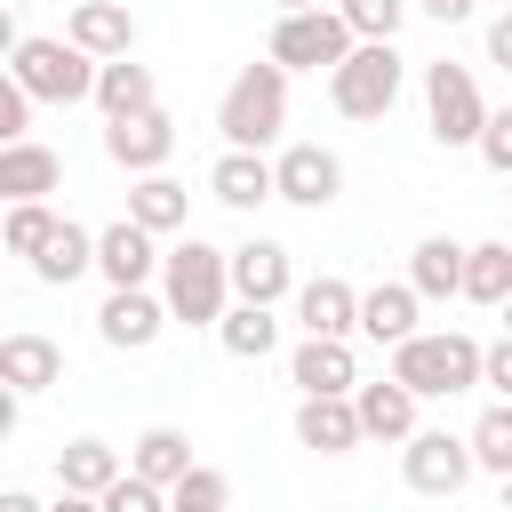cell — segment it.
<instances>
[{
  "instance_id": "obj_42",
  "label": "cell",
  "mask_w": 512,
  "mask_h": 512,
  "mask_svg": "<svg viewBox=\"0 0 512 512\" xmlns=\"http://www.w3.org/2000/svg\"><path fill=\"white\" fill-rule=\"evenodd\" d=\"M0 512H48V504H40L32 488H8V496H0Z\"/></svg>"
},
{
  "instance_id": "obj_22",
  "label": "cell",
  "mask_w": 512,
  "mask_h": 512,
  "mask_svg": "<svg viewBox=\"0 0 512 512\" xmlns=\"http://www.w3.org/2000/svg\"><path fill=\"white\" fill-rule=\"evenodd\" d=\"M56 184H64V160L48 144H32V136L24 144H0V192L8 200H48Z\"/></svg>"
},
{
  "instance_id": "obj_9",
  "label": "cell",
  "mask_w": 512,
  "mask_h": 512,
  "mask_svg": "<svg viewBox=\"0 0 512 512\" xmlns=\"http://www.w3.org/2000/svg\"><path fill=\"white\" fill-rule=\"evenodd\" d=\"M176 152V120L152 104V112H128V120H104V160L128 168V176H160Z\"/></svg>"
},
{
  "instance_id": "obj_14",
  "label": "cell",
  "mask_w": 512,
  "mask_h": 512,
  "mask_svg": "<svg viewBox=\"0 0 512 512\" xmlns=\"http://www.w3.org/2000/svg\"><path fill=\"white\" fill-rule=\"evenodd\" d=\"M288 288H296V264H288V248H280V240H264V232H256V240H240V248H232V296H240V304H280Z\"/></svg>"
},
{
  "instance_id": "obj_2",
  "label": "cell",
  "mask_w": 512,
  "mask_h": 512,
  "mask_svg": "<svg viewBox=\"0 0 512 512\" xmlns=\"http://www.w3.org/2000/svg\"><path fill=\"white\" fill-rule=\"evenodd\" d=\"M160 296H168V312L184 320V328H216L240 296H232V248H216V240H176L168 248V264H160Z\"/></svg>"
},
{
  "instance_id": "obj_46",
  "label": "cell",
  "mask_w": 512,
  "mask_h": 512,
  "mask_svg": "<svg viewBox=\"0 0 512 512\" xmlns=\"http://www.w3.org/2000/svg\"><path fill=\"white\" fill-rule=\"evenodd\" d=\"M504 184H512V176H504Z\"/></svg>"
},
{
  "instance_id": "obj_30",
  "label": "cell",
  "mask_w": 512,
  "mask_h": 512,
  "mask_svg": "<svg viewBox=\"0 0 512 512\" xmlns=\"http://www.w3.org/2000/svg\"><path fill=\"white\" fill-rule=\"evenodd\" d=\"M216 336H224L232 360H264V352L280 344V320H272V304H232V312L216 320Z\"/></svg>"
},
{
  "instance_id": "obj_45",
  "label": "cell",
  "mask_w": 512,
  "mask_h": 512,
  "mask_svg": "<svg viewBox=\"0 0 512 512\" xmlns=\"http://www.w3.org/2000/svg\"><path fill=\"white\" fill-rule=\"evenodd\" d=\"M504 336H512V296H504Z\"/></svg>"
},
{
  "instance_id": "obj_13",
  "label": "cell",
  "mask_w": 512,
  "mask_h": 512,
  "mask_svg": "<svg viewBox=\"0 0 512 512\" xmlns=\"http://www.w3.org/2000/svg\"><path fill=\"white\" fill-rule=\"evenodd\" d=\"M272 168H280V200H288V208H312V216H320V208L344 192V160H336L328 144H288Z\"/></svg>"
},
{
  "instance_id": "obj_31",
  "label": "cell",
  "mask_w": 512,
  "mask_h": 512,
  "mask_svg": "<svg viewBox=\"0 0 512 512\" xmlns=\"http://www.w3.org/2000/svg\"><path fill=\"white\" fill-rule=\"evenodd\" d=\"M56 224H64V216H56L48 200H8V216H0V240H8V256H40Z\"/></svg>"
},
{
  "instance_id": "obj_4",
  "label": "cell",
  "mask_w": 512,
  "mask_h": 512,
  "mask_svg": "<svg viewBox=\"0 0 512 512\" xmlns=\"http://www.w3.org/2000/svg\"><path fill=\"white\" fill-rule=\"evenodd\" d=\"M96 56L80 40H48V32H24L8 48V80H24L40 104H96Z\"/></svg>"
},
{
  "instance_id": "obj_43",
  "label": "cell",
  "mask_w": 512,
  "mask_h": 512,
  "mask_svg": "<svg viewBox=\"0 0 512 512\" xmlns=\"http://www.w3.org/2000/svg\"><path fill=\"white\" fill-rule=\"evenodd\" d=\"M272 8H280V16H296V8H320V0H272Z\"/></svg>"
},
{
  "instance_id": "obj_11",
  "label": "cell",
  "mask_w": 512,
  "mask_h": 512,
  "mask_svg": "<svg viewBox=\"0 0 512 512\" xmlns=\"http://www.w3.org/2000/svg\"><path fill=\"white\" fill-rule=\"evenodd\" d=\"M160 264H168V248H160V232H144L136 216H120V224L96 232V272H104L112 288H152Z\"/></svg>"
},
{
  "instance_id": "obj_25",
  "label": "cell",
  "mask_w": 512,
  "mask_h": 512,
  "mask_svg": "<svg viewBox=\"0 0 512 512\" xmlns=\"http://www.w3.org/2000/svg\"><path fill=\"white\" fill-rule=\"evenodd\" d=\"M128 216H136L144 232H160V240H168V232H184V216H192V192H184L168 168H160V176H136V184H128Z\"/></svg>"
},
{
  "instance_id": "obj_47",
  "label": "cell",
  "mask_w": 512,
  "mask_h": 512,
  "mask_svg": "<svg viewBox=\"0 0 512 512\" xmlns=\"http://www.w3.org/2000/svg\"><path fill=\"white\" fill-rule=\"evenodd\" d=\"M504 8H512V0H504Z\"/></svg>"
},
{
  "instance_id": "obj_21",
  "label": "cell",
  "mask_w": 512,
  "mask_h": 512,
  "mask_svg": "<svg viewBox=\"0 0 512 512\" xmlns=\"http://www.w3.org/2000/svg\"><path fill=\"white\" fill-rule=\"evenodd\" d=\"M352 400H360L368 440H416V432H424V424H416V392H408L400 376H376V384H360Z\"/></svg>"
},
{
  "instance_id": "obj_12",
  "label": "cell",
  "mask_w": 512,
  "mask_h": 512,
  "mask_svg": "<svg viewBox=\"0 0 512 512\" xmlns=\"http://www.w3.org/2000/svg\"><path fill=\"white\" fill-rule=\"evenodd\" d=\"M168 320H176L168 296H152V288H112L104 312H96V336H104L112 352H144V344H160Z\"/></svg>"
},
{
  "instance_id": "obj_33",
  "label": "cell",
  "mask_w": 512,
  "mask_h": 512,
  "mask_svg": "<svg viewBox=\"0 0 512 512\" xmlns=\"http://www.w3.org/2000/svg\"><path fill=\"white\" fill-rule=\"evenodd\" d=\"M168 504H176V512H224V504H232V480H224L216 464H192V472L168 488Z\"/></svg>"
},
{
  "instance_id": "obj_27",
  "label": "cell",
  "mask_w": 512,
  "mask_h": 512,
  "mask_svg": "<svg viewBox=\"0 0 512 512\" xmlns=\"http://www.w3.org/2000/svg\"><path fill=\"white\" fill-rule=\"evenodd\" d=\"M88 264H96V232H88V224H72V216H64V224H56V232H48V248H40V256H32V280H48V288H72V280H80V272H88Z\"/></svg>"
},
{
  "instance_id": "obj_8",
  "label": "cell",
  "mask_w": 512,
  "mask_h": 512,
  "mask_svg": "<svg viewBox=\"0 0 512 512\" xmlns=\"http://www.w3.org/2000/svg\"><path fill=\"white\" fill-rule=\"evenodd\" d=\"M472 472H480V456H472V440H456V432H416V440H400V480H408L416 496H456Z\"/></svg>"
},
{
  "instance_id": "obj_44",
  "label": "cell",
  "mask_w": 512,
  "mask_h": 512,
  "mask_svg": "<svg viewBox=\"0 0 512 512\" xmlns=\"http://www.w3.org/2000/svg\"><path fill=\"white\" fill-rule=\"evenodd\" d=\"M504 512H512V472H504Z\"/></svg>"
},
{
  "instance_id": "obj_39",
  "label": "cell",
  "mask_w": 512,
  "mask_h": 512,
  "mask_svg": "<svg viewBox=\"0 0 512 512\" xmlns=\"http://www.w3.org/2000/svg\"><path fill=\"white\" fill-rule=\"evenodd\" d=\"M416 8H424L432 24H472V8H480V0H416Z\"/></svg>"
},
{
  "instance_id": "obj_18",
  "label": "cell",
  "mask_w": 512,
  "mask_h": 512,
  "mask_svg": "<svg viewBox=\"0 0 512 512\" xmlns=\"http://www.w3.org/2000/svg\"><path fill=\"white\" fill-rule=\"evenodd\" d=\"M208 192H216L224 208H264V200H280V168H272L264 152H240V144H224V160L208 168Z\"/></svg>"
},
{
  "instance_id": "obj_32",
  "label": "cell",
  "mask_w": 512,
  "mask_h": 512,
  "mask_svg": "<svg viewBox=\"0 0 512 512\" xmlns=\"http://www.w3.org/2000/svg\"><path fill=\"white\" fill-rule=\"evenodd\" d=\"M472 440V456H480V472H512V400H496V408H480V424L464 432Z\"/></svg>"
},
{
  "instance_id": "obj_23",
  "label": "cell",
  "mask_w": 512,
  "mask_h": 512,
  "mask_svg": "<svg viewBox=\"0 0 512 512\" xmlns=\"http://www.w3.org/2000/svg\"><path fill=\"white\" fill-rule=\"evenodd\" d=\"M408 280H416V296H432V304L464 296V248H456L448 232H424V240L408 248Z\"/></svg>"
},
{
  "instance_id": "obj_5",
  "label": "cell",
  "mask_w": 512,
  "mask_h": 512,
  "mask_svg": "<svg viewBox=\"0 0 512 512\" xmlns=\"http://www.w3.org/2000/svg\"><path fill=\"white\" fill-rule=\"evenodd\" d=\"M400 80H408L400 48H392V40H360V48L328 72V104H336L344 120H384V112L400 104Z\"/></svg>"
},
{
  "instance_id": "obj_35",
  "label": "cell",
  "mask_w": 512,
  "mask_h": 512,
  "mask_svg": "<svg viewBox=\"0 0 512 512\" xmlns=\"http://www.w3.org/2000/svg\"><path fill=\"white\" fill-rule=\"evenodd\" d=\"M104 512H168V488L144 480V472H120V480L104 488Z\"/></svg>"
},
{
  "instance_id": "obj_24",
  "label": "cell",
  "mask_w": 512,
  "mask_h": 512,
  "mask_svg": "<svg viewBox=\"0 0 512 512\" xmlns=\"http://www.w3.org/2000/svg\"><path fill=\"white\" fill-rule=\"evenodd\" d=\"M160 104V88H152V64H136V56H112L104 72H96V112L104 120H128V112H152Z\"/></svg>"
},
{
  "instance_id": "obj_48",
  "label": "cell",
  "mask_w": 512,
  "mask_h": 512,
  "mask_svg": "<svg viewBox=\"0 0 512 512\" xmlns=\"http://www.w3.org/2000/svg\"><path fill=\"white\" fill-rule=\"evenodd\" d=\"M168 512H176V504H168Z\"/></svg>"
},
{
  "instance_id": "obj_16",
  "label": "cell",
  "mask_w": 512,
  "mask_h": 512,
  "mask_svg": "<svg viewBox=\"0 0 512 512\" xmlns=\"http://www.w3.org/2000/svg\"><path fill=\"white\" fill-rule=\"evenodd\" d=\"M0 384L24 392V400H40L48 384H64V344H48V336H32V328L0 336Z\"/></svg>"
},
{
  "instance_id": "obj_17",
  "label": "cell",
  "mask_w": 512,
  "mask_h": 512,
  "mask_svg": "<svg viewBox=\"0 0 512 512\" xmlns=\"http://www.w3.org/2000/svg\"><path fill=\"white\" fill-rule=\"evenodd\" d=\"M288 384H296V392H360L352 336H304L296 360H288Z\"/></svg>"
},
{
  "instance_id": "obj_37",
  "label": "cell",
  "mask_w": 512,
  "mask_h": 512,
  "mask_svg": "<svg viewBox=\"0 0 512 512\" xmlns=\"http://www.w3.org/2000/svg\"><path fill=\"white\" fill-rule=\"evenodd\" d=\"M472 152H480L496 176H512V104H504V112H488V128H480V144H472Z\"/></svg>"
},
{
  "instance_id": "obj_38",
  "label": "cell",
  "mask_w": 512,
  "mask_h": 512,
  "mask_svg": "<svg viewBox=\"0 0 512 512\" xmlns=\"http://www.w3.org/2000/svg\"><path fill=\"white\" fill-rule=\"evenodd\" d=\"M480 384H496V400H512V336L488 344V376H480Z\"/></svg>"
},
{
  "instance_id": "obj_41",
  "label": "cell",
  "mask_w": 512,
  "mask_h": 512,
  "mask_svg": "<svg viewBox=\"0 0 512 512\" xmlns=\"http://www.w3.org/2000/svg\"><path fill=\"white\" fill-rule=\"evenodd\" d=\"M48 512H104V496H80V488H56V504Z\"/></svg>"
},
{
  "instance_id": "obj_6",
  "label": "cell",
  "mask_w": 512,
  "mask_h": 512,
  "mask_svg": "<svg viewBox=\"0 0 512 512\" xmlns=\"http://www.w3.org/2000/svg\"><path fill=\"white\" fill-rule=\"evenodd\" d=\"M360 48V32L344 24V8H296V16H280L272 24V64H288V72H336L344 56Z\"/></svg>"
},
{
  "instance_id": "obj_36",
  "label": "cell",
  "mask_w": 512,
  "mask_h": 512,
  "mask_svg": "<svg viewBox=\"0 0 512 512\" xmlns=\"http://www.w3.org/2000/svg\"><path fill=\"white\" fill-rule=\"evenodd\" d=\"M32 88L24 80H0V144H24V120H32Z\"/></svg>"
},
{
  "instance_id": "obj_7",
  "label": "cell",
  "mask_w": 512,
  "mask_h": 512,
  "mask_svg": "<svg viewBox=\"0 0 512 512\" xmlns=\"http://www.w3.org/2000/svg\"><path fill=\"white\" fill-rule=\"evenodd\" d=\"M424 128H432V144H480V128H488V96H480V80H472V64H424Z\"/></svg>"
},
{
  "instance_id": "obj_20",
  "label": "cell",
  "mask_w": 512,
  "mask_h": 512,
  "mask_svg": "<svg viewBox=\"0 0 512 512\" xmlns=\"http://www.w3.org/2000/svg\"><path fill=\"white\" fill-rule=\"evenodd\" d=\"M416 280H376L368 296H360V336L368 344H408L416 336Z\"/></svg>"
},
{
  "instance_id": "obj_40",
  "label": "cell",
  "mask_w": 512,
  "mask_h": 512,
  "mask_svg": "<svg viewBox=\"0 0 512 512\" xmlns=\"http://www.w3.org/2000/svg\"><path fill=\"white\" fill-rule=\"evenodd\" d=\"M488 64H504V72H512V8L488 24Z\"/></svg>"
},
{
  "instance_id": "obj_10",
  "label": "cell",
  "mask_w": 512,
  "mask_h": 512,
  "mask_svg": "<svg viewBox=\"0 0 512 512\" xmlns=\"http://www.w3.org/2000/svg\"><path fill=\"white\" fill-rule=\"evenodd\" d=\"M368 440V424H360V400L352 392H304L296 400V448H312V456H352Z\"/></svg>"
},
{
  "instance_id": "obj_26",
  "label": "cell",
  "mask_w": 512,
  "mask_h": 512,
  "mask_svg": "<svg viewBox=\"0 0 512 512\" xmlns=\"http://www.w3.org/2000/svg\"><path fill=\"white\" fill-rule=\"evenodd\" d=\"M120 472H128V464H120V448H112V440H64V448H56V488L104 496Z\"/></svg>"
},
{
  "instance_id": "obj_3",
  "label": "cell",
  "mask_w": 512,
  "mask_h": 512,
  "mask_svg": "<svg viewBox=\"0 0 512 512\" xmlns=\"http://www.w3.org/2000/svg\"><path fill=\"white\" fill-rule=\"evenodd\" d=\"M288 128V64H240L232 88L216 96V136L240 144V152H264L272 136Z\"/></svg>"
},
{
  "instance_id": "obj_15",
  "label": "cell",
  "mask_w": 512,
  "mask_h": 512,
  "mask_svg": "<svg viewBox=\"0 0 512 512\" xmlns=\"http://www.w3.org/2000/svg\"><path fill=\"white\" fill-rule=\"evenodd\" d=\"M296 328H304V336H360V288L336 280V272L304 280V288H296Z\"/></svg>"
},
{
  "instance_id": "obj_19",
  "label": "cell",
  "mask_w": 512,
  "mask_h": 512,
  "mask_svg": "<svg viewBox=\"0 0 512 512\" xmlns=\"http://www.w3.org/2000/svg\"><path fill=\"white\" fill-rule=\"evenodd\" d=\"M64 40H80L96 64H112V56H136V16L120 0H80L72 24H64Z\"/></svg>"
},
{
  "instance_id": "obj_29",
  "label": "cell",
  "mask_w": 512,
  "mask_h": 512,
  "mask_svg": "<svg viewBox=\"0 0 512 512\" xmlns=\"http://www.w3.org/2000/svg\"><path fill=\"white\" fill-rule=\"evenodd\" d=\"M464 296L504 312V296H512V240H480V248H464Z\"/></svg>"
},
{
  "instance_id": "obj_34",
  "label": "cell",
  "mask_w": 512,
  "mask_h": 512,
  "mask_svg": "<svg viewBox=\"0 0 512 512\" xmlns=\"http://www.w3.org/2000/svg\"><path fill=\"white\" fill-rule=\"evenodd\" d=\"M336 8H344V24H352L360 40H392V32L408 24L416 0H336Z\"/></svg>"
},
{
  "instance_id": "obj_28",
  "label": "cell",
  "mask_w": 512,
  "mask_h": 512,
  "mask_svg": "<svg viewBox=\"0 0 512 512\" xmlns=\"http://www.w3.org/2000/svg\"><path fill=\"white\" fill-rule=\"evenodd\" d=\"M128 472H144V480L176 488V480L192 472V440H184L176 424H152V432H136V448H128Z\"/></svg>"
},
{
  "instance_id": "obj_1",
  "label": "cell",
  "mask_w": 512,
  "mask_h": 512,
  "mask_svg": "<svg viewBox=\"0 0 512 512\" xmlns=\"http://www.w3.org/2000/svg\"><path fill=\"white\" fill-rule=\"evenodd\" d=\"M392 376L416 392V400H456L488 376V344L464 336V328H416L408 344H392Z\"/></svg>"
}]
</instances>
